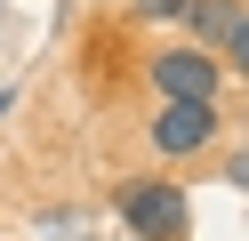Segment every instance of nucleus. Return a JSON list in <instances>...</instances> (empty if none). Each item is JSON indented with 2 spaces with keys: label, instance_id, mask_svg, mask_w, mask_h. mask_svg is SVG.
<instances>
[{
  "label": "nucleus",
  "instance_id": "obj_1",
  "mask_svg": "<svg viewBox=\"0 0 249 241\" xmlns=\"http://www.w3.org/2000/svg\"><path fill=\"white\" fill-rule=\"evenodd\" d=\"M113 209H121V225H129L137 241H177L193 201H185L177 185H161V177H129V185L113 193Z\"/></svg>",
  "mask_w": 249,
  "mask_h": 241
},
{
  "label": "nucleus",
  "instance_id": "obj_2",
  "mask_svg": "<svg viewBox=\"0 0 249 241\" xmlns=\"http://www.w3.org/2000/svg\"><path fill=\"white\" fill-rule=\"evenodd\" d=\"M153 89H161V105L217 96V56L209 48H169V56H153Z\"/></svg>",
  "mask_w": 249,
  "mask_h": 241
},
{
  "label": "nucleus",
  "instance_id": "obj_3",
  "mask_svg": "<svg viewBox=\"0 0 249 241\" xmlns=\"http://www.w3.org/2000/svg\"><path fill=\"white\" fill-rule=\"evenodd\" d=\"M217 129H225V121H217V96H193V105H161V121H153V145L177 161V153H201Z\"/></svg>",
  "mask_w": 249,
  "mask_h": 241
},
{
  "label": "nucleus",
  "instance_id": "obj_4",
  "mask_svg": "<svg viewBox=\"0 0 249 241\" xmlns=\"http://www.w3.org/2000/svg\"><path fill=\"white\" fill-rule=\"evenodd\" d=\"M185 24H193V48H225L241 24V0H185Z\"/></svg>",
  "mask_w": 249,
  "mask_h": 241
},
{
  "label": "nucleus",
  "instance_id": "obj_5",
  "mask_svg": "<svg viewBox=\"0 0 249 241\" xmlns=\"http://www.w3.org/2000/svg\"><path fill=\"white\" fill-rule=\"evenodd\" d=\"M129 16H185V0H129Z\"/></svg>",
  "mask_w": 249,
  "mask_h": 241
},
{
  "label": "nucleus",
  "instance_id": "obj_6",
  "mask_svg": "<svg viewBox=\"0 0 249 241\" xmlns=\"http://www.w3.org/2000/svg\"><path fill=\"white\" fill-rule=\"evenodd\" d=\"M225 48H233V64L249 73V8H241V24H233V40H225Z\"/></svg>",
  "mask_w": 249,
  "mask_h": 241
},
{
  "label": "nucleus",
  "instance_id": "obj_7",
  "mask_svg": "<svg viewBox=\"0 0 249 241\" xmlns=\"http://www.w3.org/2000/svg\"><path fill=\"white\" fill-rule=\"evenodd\" d=\"M225 177H233V185H249V153H233V169H225Z\"/></svg>",
  "mask_w": 249,
  "mask_h": 241
},
{
  "label": "nucleus",
  "instance_id": "obj_8",
  "mask_svg": "<svg viewBox=\"0 0 249 241\" xmlns=\"http://www.w3.org/2000/svg\"><path fill=\"white\" fill-rule=\"evenodd\" d=\"M8 105H17V96H8V89H0V121H8Z\"/></svg>",
  "mask_w": 249,
  "mask_h": 241
}]
</instances>
